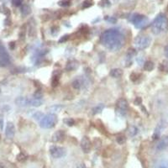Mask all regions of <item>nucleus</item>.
I'll return each instance as SVG.
<instances>
[{
  "label": "nucleus",
  "instance_id": "obj_11",
  "mask_svg": "<svg viewBox=\"0 0 168 168\" xmlns=\"http://www.w3.org/2000/svg\"><path fill=\"white\" fill-rule=\"evenodd\" d=\"M5 135L6 137L8 139H12L14 138V135H15V128L14 125L11 122H8L7 125H6V129H5Z\"/></svg>",
  "mask_w": 168,
  "mask_h": 168
},
{
  "label": "nucleus",
  "instance_id": "obj_21",
  "mask_svg": "<svg viewBox=\"0 0 168 168\" xmlns=\"http://www.w3.org/2000/svg\"><path fill=\"white\" fill-rule=\"evenodd\" d=\"M43 102L40 99L38 98H33V99H30V106H33V107H40L42 105Z\"/></svg>",
  "mask_w": 168,
  "mask_h": 168
},
{
  "label": "nucleus",
  "instance_id": "obj_5",
  "mask_svg": "<svg viewBox=\"0 0 168 168\" xmlns=\"http://www.w3.org/2000/svg\"><path fill=\"white\" fill-rule=\"evenodd\" d=\"M151 39L148 35H140L135 40V46L138 50H145L151 45Z\"/></svg>",
  "mask_w": 168,
  "mask_h": 168
},
{
  "label": "nucleus",
  "instance_id": "obj_8",
  "mask_svg": "<svg viewBox=\"0 0 168 168\" xmlns=\"http://www.w3.org/2000/svg\"><path fill=\"white\" fill-rule=\"evenodd\" d=\"M50 153H51V157L55 159H59L62 158L66 155V151L63 147L57 146V145H52L50 148Z\"/></svg>",
  "mask_w": 168,
  "mask_h": 168
},
{
  "label": "nucleus",
  "instance_id": "obj_12",
  "mask_svg": "<svg viewBox=\"0 0 168 168\" xmlns=\"http://www.w3.org/2000/svg\"><path fill=\"white\" fill-rule=\"evenodd\" d=\"M65 136H66V135H65V132L63 130H58V131L54 133L53 136L51 138V141H52V142H60V141L64 140Z\"/></svg>",
  "mask_w": 168,
  "mask_h": 168
},
{
  "label": "nucleus",
  "instance_id": "obj_7",
  "mask_svg": "<svg viewBox=\"0 0 168 168\" xmlns=\"http://www.w3.org/2000/svg\"><path fill=\"white\" fill-rule=\"evenodd\" d=\"M10 63L9 55L0 41V67H6Z\"/></svg>",
  "mask_w": 168,
  "mask_h": 168
},
{
  "label": "nucleus",
  "instance_id": "obj_10",
  "mask_svg": "<svg viewBox=\"0 0 168 168\" xmlns=\"http://www.w3.org/2000/svg\"><path fill=\"white\" fill-rule=\"evenodd\" d=\"M81 147L84 153H89L92 149V142L89 140V138L84 136L81 141Z\"/></svg>",
  "mask_w": 168,
  "mask_h": 168
},
{
  "label": "nucleus",
  "instance_id": "obj_26",
  "mask_svg": "<svg viewBox=\"0 0 168 168\" xmlns=\"http://www.w3.org/2000/svg\"><path fill=\"white\" fill-rule=\"evenodd\" d=\"M116 141H117V143H119V145H124L126 142V137L123 135H120L117 136Z\"/></svg>",
  "mask_w": 168,
  "mask_h": 168
},
{
  "label": "nucleus",
  "instance_id": "obj_23",
  "mask_svg": "<svg viewBox=\"0 0 168 168\" xmlns=\"http://www.w3.org/2000/svg\"><path fill=\"white\" fill-rule=\"evenodd\" d=\"M104 109V105L103 104H98L97 105L96 107H94V109H93V113L94 114H98V113H100Z\"/></svg>",
  "mask_w": 168,
  "mask_h": 168
},
{
  "label": "nucleus",
  "instance_id": "obj_35",
  "mask_svg": "<svg viewBox=\"0 0 168 168\" xmlns=\"http://www.w3.org/2000/svg\"><path fill=\"white\" fill-rule=\"evenodd\" d=\"M62 108H63L62 106L55 105V106H52V107H51V109L53 110V111H60V110L62 109Z\"/></svg>",
  "mask_w": 168,
  "mask_h": 168
},
{
  "label": "nucleus",
  "instance_id": "obj_44",
  "mask_svg": "<svg viewBox=\"0 0 168 168\" xmlns=\"http://www.w3.org/2000/svg\"><path fill=\"white\" fill-rule=\"evenodd\" d=\"M0 140H1V136H0Z\"/></svg>",
  "mask_w": 168,
  "mask_h": 168
},
{
  "label": "nucleus",
  "instance_id": "obj_39",
  "mask_svg": "<svg viewBox=\"0 0 168 168\" xmlns=\"http://www.w3.org/2000/svg\"><path fill=\"white\" fill-rule=\"evenodd\" d=\"M0 129H4V120H3V116L0 115Z\"/></svg>",
  "mask_w": 168,
  "mask_h": 168
},
{
  "label": "nucleus",
  "instance_id": "obj_17",
  "mask_svg": "<svg viewBox=\"0 0 168 168\" xmlns=\"http://www.w3.org/2000/svg\"><path fill=\"white\" fill-rule=\"evenodd\" d=\"M78 67V62H76V61H71L67 63V66H66V70L70 71H74L76 70Z\"/></svg>",
  "mask_w": 168,
  "mask_h": 168
},
{
  "label": "nucleus",
  "instance_id": "obj_38",
  "mask_svg": "<svg viewBox=\"0 0 168 168\" xmlns=\"http://www.w3.org/2000/svg\"><path fill=\"white\" fill-rule=\"evenodd\" d=\"M68 37H69V35H64V36H62V39L59 40V42H60V43H62V42H64V41H66V40H68Z\"/></svg>",
  "mask_w": 168,
  "mask_h": 168
},
{
  "label": "nucleus",
  "instance_id": "obj_33",
  "mask_svg": "<svg viewBox=\"0 0 168 168\" xmlns=\"http://www.w3.org/2000/svg\"><path fill=\"white\" fill-rule=\"evenodd\" d=\"M139 77H140V74H138V73H132V74L130 75V79H131V81H133V82H135L136 80L139 79Z\"/></svg>",
  "mask_w": 168,
  "mask_h": 168
},
{
  "label": "nucleus",
  "instance_id": "obj_15",
  "mask_svg": "<svg viewBox=\"0 0 168 168\" xmlns=\"http://www.w3.org/2000/svg\"><path fill=\"white\" fill-rule=\"evenodd\" d=\"M110 76L113 78H119L122 77L123 75V71L119 68H113L112 70L110 71Z\"/></svg>",
  "mask_w": 168,
  "mask_h": 168
},
{
  "label": "nucleus",
  "instance_id": "obj_2",
  "mask_svg": "<svg viewBox=\"0 0 168 168\" xmlns=\"http://www.w3.org/2000/svg\"><path fill=\"white\" fill-rule=\"evenodd\" d=\"M168 30V19L163 14H160L153 20L151 31L154 35H160Z\"/></svg>",
  "mask_w": 168,
  "mask_h": 168
},
{
  "label": "nucleus",
  "instance_id": "obj_28",
  "mask_svg": "<svg viewBox=\"0 0 168 168\" xmlns=\"http://www.w3.org/2000/svg\"><path fill=\"white\" fill-rule=\"evenodd\" d=\"M63 122L67 125H68V126H72V125H74L75 124L74 119H71V118H67V119H65L63 120Z\"/></svg>",
  "mask_w": 168,
  "mask_h": 168
},
{
  "label": "nucleus",
  "instance_id": "obj_40",
  "mask_svg": "<svg viewBox=\"0 0 168 168\" xmlns=\"http://www.w3.org/2000/svg\"><path fill=\"white\" fill-rule=\"evenodd\" d=\"M164 54L165 55H166V58H168V44L165 46L164 48Z\"/></svg>",
  "mask_w": 168,
  "mask_h": 168
},
{
  "label": "nucleus",
  "instance_id": "obj_16",
  "mask_svg": "<svg viewBox=\"0 0 168 168\" xmlns=\"http://www.w3.org/2000/svg\"><path fill=\"white\" fill-rule=\"evenodd\" d=\"M163 126L164 125L163 124H159V125H157V129H155V132L153 134V140H157V139H159L160 138V132H161V130L163 129Z\"/></svg>",
  "mask_w": 168,
  "mask_h": 168
},
{
  "label": "nucleus",
  "instance_id": "obj_43",
  "mask_svg": "<svg viewBox=\"0 0 168 168\" xmlns=\"http://www.w3.org/2000/svg\"><path fill=\"white\" fill-rule=\"evenodd\" d=\"M0 168H5V166L3 164H0Z\"/></svg>",
  "mask_w": 168,
  "mask_h": 168
},
{
  "label": "nucleus",
  "instance_id": "obj_22",
  "mask_svg": "<svg viewBox=\"0 0 168 168\" xmlns=\"http://www.w3.org/2000/svg\"><path fill=\"white\" fill-rule=\"evenodd\" d=\"M154 67H155V65H154V62H151V61H146L144 64V69L145 71H152L154 69Z\"/></svg>",
  "mask_w": 168,
  "mask_h": 168
},
{
  "label": "nucleus",
  "instance_id": "obj_3",
  "mask_svg": "<svg viewBox=\"0 0 168 168\" xmlns=\"http://www.w3.org/2000/svg\"><path fill=\"white\" fill-rule=\"evenodd\" d=\"M57 122V117L55 113H48L44 115V117L40 121V126L43 129H51L53 128Z\"/></svg>",
  "mask_w": 168,
  "mask_h": 168
},
{
  "label": "nucleus",
  "instance_id": "obj_24",
  "mask_svg": "<svg viewBox=\"0 0 168 168\" xmlns=\"http://www.w3.org/2000/svg\"><path fill=\"white\" fill-rule=\"evenodd\" d=\"M82 81L78 78L75 79L74 81L72 82V87H74L75 89H80L81 87H82Z\"/></svg>",
  "mask_w": 168,
  "mask_h": 168
},
{
  "label": "nucleus",
  "instance_id": "obj_42",
  "mask_svg": "<svg viewBox=\"0 0 168 168\" xmlns=\"http://www.w3.org/2000/svg\"><path fill=\"white\" fill-rule=\"evenodd\" d=\"M14 43L12 42V43H10V48H11V49H14Z\"/></svg>",
  "mask_w": 168,
  "mask_h": 168
},
{
  "label": "nucleus",
  "instance_id": "obj_41",
  "mask_svg": "<svg viewBox=\"0 0 168 168\" xmlns=\"http://www.w3.org/2000/svg\"><path fill=\"white\" fill-rule=\"evenodd\" d=\"M77 168H87L86 167V166H85V164H80V165H78V166Z\"/></svg>",
  "mask_w": 168,
  "mask_h": 168
},
{
  "label": "nucleus",
  "instance_id": "obj_29",
  "mask_svg": "<svg viewBox=\"0 0 168 168\" xmlns=\"http://www.w3.org/2000/svg\"><path fill=\"white\" fill-rule=\"evenodd\" d=\"M44 117V114L41 112H36V113L33 115V118L35 119H36V120H39V121H40L41 120V119Z\"/></svg>",
  "mask_w": 168,
  "mask_h": 168
},
{
  "label": "nucleus",
  "instance_id": "obj_14",
  "mask_svg": "<svg viewBox=\"0 0 168 168\" xmlns=\"http://www.w3.org/2000/svg\"><path fill=\"white\" fill-rule=\"evenodd\" d=\"M154 168H168V160L162 159L157 160L154 165Z\"/></svg>",
  "mask_w": 168,
  "mask_h": 168
},
{
  "label": "nucleus",
  "instance_id": "obj_32",
  "mask_svg": "<svg viewBox=\"0 0 168 168\" xmlns=\"http://www.w3.org/2000/svg\"><path fill=\"white\" fill-rule=\"evenodd\" d=\"M70 0H62L58 2V4L62 7H67V6H69L70 5Z\"/></svg>",
  "mask_w": 168,
  "mask_h": 168
},
{
  "label": "nucleus",
  "instance_id": "obj_31",
  "mask_svg": "<svg viewBox=\"0 0 168 168\" xmlns=\"http://www.w3.org/2000/svg\"><path fill=\"white\" fill-rule=\"evenodd\" d=\"M92 5H93V2L91 0H86L82 3V8H89Z\"/></svg>",
  "mask_w": 168,
  "mask_h": 168
},
{
  "label": "nucleus",
  "instance_id": "obj_4",
  "mask_svg": "<svg viewBox=\"0 0 168 168\" xmlns=\"http://www.w3.org/2000/svg\"><path fill=\"white\" fill-rule=\"evenodd\" d=\"M129 20L137 29H143L145 26H147V24H149L148 19L145 15H142L140 14H134L130 17Z\"/></svg>",
  "mask_w": 168,
  "mask_h": 168
},
{
  "label": "nucleus",
  "instance_id": "obj_18",
  "mask_svg": "<svg viewBox=\"0 0 168 168\" xmlns=\"http://www.w3.org/2000/svg\"><path fill=\"white\" fill-rule=\"evenodd\" d=\"M159 71L163 72V73H168V61L167 60H165L162 62L160 63L159 65Z\"/></svg>",
  "mask_w": 168,
  "mask_h": 168
},
{
  "label": "nucleus",
  "instance_id": "obj_20",
  "mask_svg": "<svg viewBox=\"0 0 168 168\" xmlns=\"http://www.w3.org/2000/svg\"><path fill=\"white\" fill-rule=\"evenodd\" d=\"M20 12H21V14L23 16H27L29 15L30 13H31V8L29 5H23L21 7V9H20Z\"/></svg>",
  "mask_w": 168,
  "mask_h": 168
},
{
  "label": "nucleus",
  "instance_id": "obj_13",
  "mask_svg": "<svg viewBox=\"0 0 168 168\" xmlns=\"http://www.w3.org/2000/svg\"><path fill=\"white\" fill-rule=\"evenodd\" d=\"M15 103L20 107L30 106V98H24V97H19L15 99Z\"/></svg>",
  "mask_w": 168,
  "mask_h": 168
},
{
  "label": "nucleus",
  "instance_id": "obj_27",
  "mask_svg": "<svg viewBox=\"0 0 168 168\" xmlns=\"http://www.w3.org/2000/svg\"><path fill=\"white\" fill-rule=\"evenodd\" d=\"M138 133V129L135 126H130V128L129 129V134L130 136H135Z\"/></svg>",
  "mask_w": 168,
  "mask_h": 168
},
{
  "label": "nucleus",
  "instance_id": "obj_36",
  "mask_svg": "<svg viewBox=\"0 0 168 168\" xmlns=\"http://www.w3.org/2000/svg\"><path fill=\"white\" fill-rule=\"evenodd\" d=\"M12 2H13V4H14V6L18 7V6H20V5H21L23 0H13Z\"/></svg>",
  "mask_w": 168,
  "mask_h": 168
},
{
  "label": "nucleus",
  "instance_id": "obj_30",
  "mask_svg": "<svg viewBox=\"0 0 168 168\" xmlns=\"http://www.w3.org/2000/svg\"><path fill=\"white\" fill-rule=\"evenodd\" d=\"M0 9H1V12H2V13H4L5 15H7V16L10 15V10H9V9H8L6 6L3 5V6L1 7Z\"/></svg>",
  "mask_w": 168,
  "mask_h": 168
},
{
  "label": "nucleus",
  "instance_id": "obj_6",
  "mask_svg": "<svg viewBox=\"0 0 168 168\" xmlns=\"http://www.w3.org/2000/svg\"><path fill=\"white\" fill-rule=\"evenodd\" d=\"M128 109H129V104L127 100L125 98H119L116 103V111L118 114L124 117L128 112Z\"/></svg>",
  "mask_w": 168,
  "mask_h": 168
},
{
  "label": "nucleus",
  "instance_id": "obj_34",
  "mask_svg": "<svg viewBox=\"0 0 168 168\" xmlns=\"http://www.w3.org/2000/svg\"><path fill=\"white\" fill-rule=\"evenodd\" d=\"M104 20H108L109 22L112 24H115L117 22V20L115 18H113V17H108V16H106V18H104Z\"/></svg>",
  "mask_w": 168,
  "mask_h": 168
},
{
  "label": "nucleus",
  "instance_id": "obj_1",
  "mask_svg": "<svg viewBox=\"0 0 168 168\" xmlns=\"http://www.w3.org/2000/svg\"><path fill=\"white\" fill-rule=\"evenodd\" d=\"M101 44L111 51H118L121 49L125 39L121 32L116 30H109L103 33L100 38Z\"/></svg>",
  "mask_w": 168,
  "mask_h": 168
},
{
  "label": "nucleus",
  "instance_id": "obj_37",
  "mask_svg": "<svg viewBox=\"0 0 168 168\" xmlns=\"http://www.w3.org/2000/svg\"><path fill=\"white\" fill-rule=\"evenodd\" d=\"M141 103H142L141 98L138 97V98H135V105H140V104H141Z\"/></svg>",
  "mask_w": 168,
  "mask_h": 168
},
{
  "label": "nucleus",
  "instance_id": "obj_25",
  "mask_svg": "<svg viewBox=\"0 0 168 168\" xmlns=\"http://www.w3.org/2000/svg\"><path fill=\"white\" fill-rule=\"evenodd\" d=\"M28 159V155L24 152H20L18 156H17V160L19 161H24Z\"/></svg>",
  "mask_w": 168,
  "mask_h": 168
},
{
  "label": "nucleus",
  "instance_id": "obj_9",
  "mask_svg": "<svg viewBox=\"0 0 168 168\" xmlns=\"http://www.w3.org/2000/svg\"><path fill=\"white\" fill-rule=\"evenodd\" d=\"M168 148V135L162 136L160 139V141H158L156 146V150L157 151H162Z\"/></svg>",
  "mask_w": 168,
  "mask_h": 168
},
{
  "label": "nucleus",
  "instance_id": "obj_19",
  "mask_svg": "<svg viewBox=\"0 0 168 168\" xmlns=\"http://www.w3.org/2000/svg\"><path fill=\"white\" fill-rule=\"evenodd\" d=\"M136 55V51L135 49H129L127 53H126V57H127V61L128 62L131 63L132 59L135 57V55Z\"/></svg>",
  "mask_w": 168,
  "mask_h": 168
}]
</instances>
